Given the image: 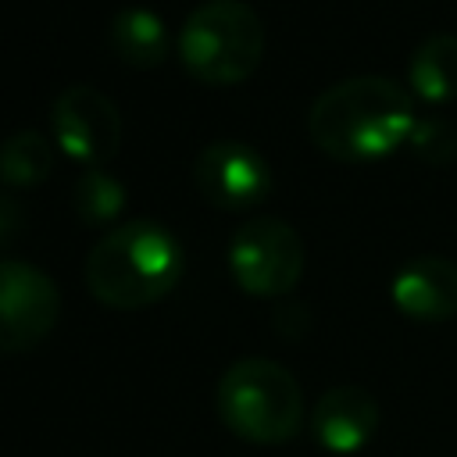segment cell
<instances>
[{"mask_svg":"<svg viewBox=\"0 0 457 457\" xmlns=\"http://www.w3.org/2000/svg\"><path fill=\"white\" fill-rule=\"evenodd\" d=\"M407 146L425 164H450L457 157V125L439 114H418Z\"/></svg>","mask_w":457,"mask_h":457,"instance_id":"obj_15","label":"cell"},{"mask_svg":"<svg viewBox=\"0 0 457 457\" xmlns=\"http://www.w3.org/2000/svg\"><path fill=\"white\" fill-rule=\"evenodd\" d=\"M221 425L257 446L289 443L303 425V393L293 371L271 357H239L232 361L214 393Z\"/></svg>","mask_w":457,"mask_h":457,"instance_id":"obj_3","label":"cell"},{"mask_svg":"<svg viewBox=\"0 0 457 457\" xmlns=\"http://www.w3.org/2000/svg\"><path fill=\"white\" fill-rule=\"evenodd\" d=\"M389 300L414 321H446L457 314V261L443 253H421L396 268Z\"/></svg>","mask_w":457,"mask_h":457,"instance_id":"obj_9","label":"cell"},{"mask_svg":"<svg viewBox=\"0 0 457 457\" xmlns=\"http://www.w3.org/2000/svg\"><path fill=\"white\" fill-rule=\"evenodd\" d=\"M54 171V143L36 129H18L0 143V182L39 186Z\"/></svg>","mask_w":457,"mask_h":457,"instance_id":"obj_13","label":"cell"},{"mask_svg":"<svg viewBox=\"0 0 457 457\" xmlns=\"http://www.w3.org/2000/svg\"><path fill=\"white\" fill-rule=\"evenodd\" d=\"M303 239L275 214H257L243 221L228 239V271L236 286L250 296H286L303 275Z\"/></svg>","mask_w":457,"mask_h":457,"instance_id":"obj_5","label":"cell"},{"mask_svg":"<svg viewBox=\"0 0 457 457\" xmlns=\"http://www.w3.org/2000/svg\"><path fill=\"white\" fill-rule=\"evenodd\" d=\"M407 89L425 104L457 100V36L428 32L407 61Z\"/></svg>","mask_w":457,"mask_h":457,"instance_id":"obj_11","label":"cell"},{"mask_svg":"<svg viewBox=\"0 0 457 457\" xmlns=\"http://www.w3.org/2000/svg\"><path fill=\"white\" fill-rule=\"evenodd\" d=\"M61 314L57 282L29 261L0 257V353L39 346Z\"/></svg>","mask_w":457,"mask_h":457,"instance_id":"obj_6","label":"cell"},{"mask_svg":"<svg viewBox=\"0 0 457 457\" xmlns=\"http://www.w3.org/2000/svg\"><path fill=\"white\" fill-rule=\"evenodd\" d=\"M414 96L386 75H350L325 86L311 111L307 132L336 161H375L403 146L414 132Z\"/></svg>","mask_w":457,"mask_h":457,"instance_id":"obj_1","label":"cell"},{"mask_svg":"<svg viewBox=\"0 0 457 457\" xmlns=\"http://www.w3.org/2000/svg\"><path fill=\"white\" fill-rule=\"evenodd\" d=\"M111 46L129 68H157L168 57V29L150 7H121L111 21Z\"/></svg>","mask_w":457,"mask_h":457,"instance_id":"obj_12","label":"cell"},{"mask_svg":"<svg viewBox=\"0 0 457 457\" xmlns=\"http://www.w3.org/2000/svg\"><path fill=\"white\" fill-rule=\"evenodd\" d=\"M175 50L193 79L236 86L250 79L264 57V21L246 0H204L186 14Z\"/></svg>","mask_w":457,"mask_h":457,"instance_id":"obj_4","label":"cell"},{"mask_svg":"<svg viewBox=\"0 0 457 457\" xmlns=\"http://www.w3.org/2000/svg\"><path fill=\"white\" fill-rule=\"evenodd\" d=\"M21 225H25V207L0 189V243H11L21 232Z\"/></svg>","mask_w":457,"mask_h":457,"instance_id":"obj_16","label":"cell"},{"mask_svg":"<svg viewBox=\"0 0 457 457\" xmlns=\"http://www.w3.org/2000/svg\"><path fill=\"white\" fill-rule=\"evenodd\" d=\"M82 275L104 307L139 311L175 289L182 275V243L161 221L136 218L93 243Z\"/></svg>","mask_w":457,"mask_h":457,"instance_id":"obj_2","label":"cell"},{"mask_svg":"<svg viewBox=\"0 0 457 457\" xmlns=\"http://www.w3.org/2000/svg\"><path fill=\"white\" fill-rule=\"evenodd\" d=\"M71 200H75L79 218L100 225V221H111L125 207V186L104 168H86V171H79V179L71 186Z\"/></svg>","mask_w":457,"mask_h":457,"instance_id":"obj_14","label":"cell"},{"mask_svg":"<svg viewBox=\"0 0 457 457\" xmlns=\"http://www.w3.org/2000/svg\"><path fill=\"white\" fill-rule=\"evenodd\" d=\"M50 121H54L57 146L71 161H79L86 168H100L107 157L118 154V143H121V111L96 86H86V82L64 86L54 96Z\"/></svg>","mask_w":457,"mask_h":457,"instance_id":"obj_7","label":"cell"},{"mask_svg":"<svg viewBox=\"0 0 457 457\" xmlns=\"http://www.w3.org/2000/svg\"><path fill=\"white\" fill-rule=\"evenodd\" d=\"M196 189L214 207H253L271 193V168L261 150L243 139H214L196 154Z\"/></svg>","mask_w":457,"mask_h":457,"instance_id":"obj_8","label":"cell"},{"mask_svg":"<svg viewBox=\"0 0 457 457\" xmlns=\"http://www.w3.org/2000/svg\"><path fill=\"white\" fill-rule=\"evenodd\" d=\"M378 428V403L361 386H332L311 411V436L328 453H357Z\"/></svg>","mask_w":457,"mask_h":457,"instance_id":"obj_10","label":"cell"}]
</instances>
